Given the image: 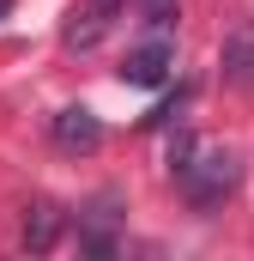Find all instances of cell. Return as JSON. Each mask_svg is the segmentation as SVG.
<instances>
[{
    "instance_id": "7a4b0ae2",
    "label": "cell",
    "mask_w": 254,
    "mask_h": 261,
    "mask_svg": "<svg viewBox=\"0 0 254 261\" xmlns=\"http://www.w3.org/2000/svg\"><path fill=\"white\" fill-rule=\"evenodd\" d=\"M170 67H176V49L157 37V43H145V49H133V55H127L121 79H127V85H145V91H151V85H164V79H170Z\"/></svg>"
},
{
    "instance_id": "52a82bcc",
    "label": "cell",
    "mask_w": 254,
    "mask_h": 261,
    "mask_svg": "<svg viewBox=\"0 0 254 261\" xmlns=\"http://www.w3.org/2000/svg\"><path fill=\"white\" fill-rule=\"evenodd\" d=\"M6 12H12V0H0V18H6Z\"/></svg>"
},
{
    "instance_id": "8992f818",
    "label": "cell",
    "mask_w": 254,
    "mask_h": 261,
    "mask_svg": "<svg viewBox=\"0 0 254 261\" xmlns=\"http://www.w3.org/2000/svg\"><path fill=\"white\" fill-rule=\"evenodd\" d=\"M170 6H176V0H145V18H151V24H164V18H170Z\"/></svg>"
},
{
    "instance_id": "5b68a950",
    "label": "cell",
    "mask_w": 254,
    "mask_h": 261,
    "mask_svg": "<svg viewBox=\"0 0 254 261\" xmlns=\"http://www.w3.org/2000/svg\"><path fill=\"white\" fill-rule=\"evenodd\" d=\"M121 6H127V0H91V6H85V18H91V24H85V37H79V43H91V37L109 24V12H121Z\"/></svg>"
},
{
    "instance_id": "3957f363",
    "label": "cell",
    "mask_w": 254,
    "mask_h": 261,
    "mask_svg": "<svg viewBox=\"0 0 254 261\" xmlns=\"http://www.w3.org/2000/svg\"><path fill=\"white\" fill-rule=\"evenodd\" d=\"M55 140H61L67 152H97L103 146V128H97L91 110H61L55 116Z\"/></svg>"
},
{
    "instance_id": "277c9868",
    "label": "cell",
    "mask_w": 254,
    "mask_h": 261,
    "mask_svg": "<svg viewBox=\"0 0 254 261\" xmlns=\"http://www.w3.org/2000/svg\"><path fill=\"white\" fill-rule=\"evenodd\" d=\"M55 231H61V213H55V206H37V219L24 225V243H30V249H49Z\"/></svg>"
},
{
    "instance_id": "6da1fadb",
    "label": "cell",
    "mask_w": 254,
    "mask_h": 261,
    "mask_svg": "<svg viewBox=\"0 0 254 261\" xmlns=\"http://www.w3.org/2000/svg\"><path fill=\"white\" fill-rule=\"evenodd\" d=\"M170 176H176V189H182L194 206H218V200L242 182V164H236V152H230V146L182 140V146H176V158H170Z\"/></svg>"
}]
</instances>
